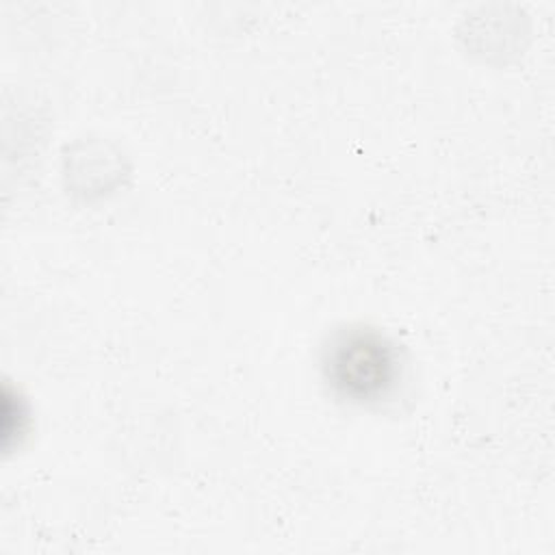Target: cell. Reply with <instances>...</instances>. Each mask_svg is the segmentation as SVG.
<instances>
[{"mask_svg": "<svg viewBox=\"0 0 555 555\" xmlns=\"http://www.w3.org/2000/svg\"><path fill=\"white\" fill-rule=\"evenodd\" d=\"M338 349L334 351V369L347 373H338L340 384L349 379H358L351 390H360V384L364 386V392L369 395L371 390L384 392L388 377L392 375L395 362L390 356V349L382 345L379 336H366V334H353L351 338H340Z\"/></svg>", "mask_w": 555, "mask_h": 555, "instance_id": "cell-1", "label": "cell"}]
</instances>
